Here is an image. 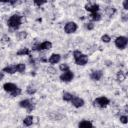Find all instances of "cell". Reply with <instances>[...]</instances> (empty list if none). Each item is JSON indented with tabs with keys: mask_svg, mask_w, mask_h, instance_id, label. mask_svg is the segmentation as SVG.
<instances>
[{
	"mask_svg": "<svg viewBox=\"0 0 128 128\" xmlns=\"http://www.w3.org/2000/svg\"><path fill=\"white\" fill-rule=\"evenodd\" d=\"M21 24H22V16L19 14L12 15L7 21V25L12 29H18L21 26Z\"/></svg>",
	"mask_w": 128,
	"mask_h": 128,
	"instance_id": "6da1fadb",
	"label": "cell"
},
{
	"mask_svg": "<svg viewBox=\"0 0 128 128\" xmlns=\"http://www.w3.org/2000/svg\"><path fill=\"white\" fill-rule=\"evenodd\" d=\"M110 103V100L105 97V96H100V97H97L94 101H93V105L98 107V108H105L109 105Z\"/></svg>",
	"mask_w": 128,
	"mask_h": 128,
	"instance_id": "7a4b0ae2",
	"label": "cell"
},
{
	"mask_svg": "<svg viewBox=\"0 0 128 128\" xmlns=\"http://www.w3.org/2000/svg\"><path fill=\"white\" fill-rule=\"evenodd\" d=\"M127 44H128V39L125 36H119L115 39V46L118 49H121V50L125 49Z\"/></svg>",
	"mask_w": 128,
	"mask_h": 128,
	"instance_id": "3957f363",
	"label": "cell"
},
{
	"mask_svg": "<svg viewBox=\"0 0 128 128\" xmlns=\"http://www.w3.org/2000/svg\"><path fill=\"white\" fill-rule=\"evenodd\" d=\"M60 80L62 82H71L74 78V73L69 69V70H66V71H63V73L60 75Z\"/></svg>",
	"mask_w": 128,
	"mask_h": 128,
	"instance_id": "277c9868",
	"label": "cell"
},
{
	"mask_svg": "<svg viewBox=\"0 0 128 128\" xmlns=\"http://www.w3.org/2000/svg\"><path fill=\"white\" fill-rule=\"evenodd\" d=\"M19 106L21 108H24L26 109L28 112H31L33 109H34V105L32 103V101L30 99H24V100H21L19 102Z\"/></svg>",
	"mask_w": 128,
	"mask_h": 128,
	"instance_id": "5b68a950",
	"label": "cell"
},
{
	"mask_svg": "<svg viewBox=\"0 0 128 128\" xmlns=\"http://www.w3.org/2000/svg\"><path fill=\"white\" fill-rule=\"evenodd\" d=\"M77 28H78V26L75 22H67L64 26V31L67 34H72V33L76 32Z\"/></svg>",
	"mask_w": 128,
	"mask_h": 128,
	"instance_id": "8992f818",
	"label": "cell"
},
{
	"mask_svg": "<svg viewBox=\"0 0 128 128\" xmlns=\"http://www.w3.org/2000/svg\"><path fill=\"white\" fill-rule=\"evenodd\" d=\"M51 48H52V43H51L50 41H44V42H42V43H40V44H38V45H36V46L34 47V49L37 50V51L49 50V49H51Z\"/></svg>",
	"mask_w": 128,
	"mask_h": 128,
	"instance_id": "52a82bcc",
	"label": "cell"
},
{
	"mask_svg": "<svg viewBox=\"0 0 128 128\" xmlns=\"http://www.w3.org/2000/svg\"><path fill=\"white\" fill-rule=\"evenodd\" d=\"M70 102H71V104H72L74 107H76V108L83 107L84 104H85L84 100H83L82 98H80V97H77V96H73V98L71 99Z\"/></svg>",
	"mask_w": 128,
	"mask_h": 128,
	"instance_id": "ba28073f",
	"label": "cell"
},
{
	"mask_svg": "<svg viewBox=\"0 0 128 128\" xmlns=\"http://www.w3.org/2000/svg\"><path fill=\"white\" fill-rule=\"evenodd\" d=\"M74 60H75V63H76L77 65H79V66H84V65H86L87 62H88V56L85 55V54H81L80 56H78V57L75 58Z\"/></svg>",
	"mask_w": 128,
	"mask_h": 128,
	"instance_id": "9c48e42d",
	"label": "cell"
},
{
	"mask_svg": "<svg viewBox=\"0 0 128 128\" xmlns=\"http://www.w3.org/2000/svg\"><path fill=\"white\" fill-rule=\"evenodd\" d=\"M103 77V71L102 70H94L90 74V78L93 81H99Z\"/></svg>",
	"mask_w": 128,
	"mask_h": 128,
	"instance_id": "30bf717a",
	"label": "cell"
},
{
	"mask_svg": "<svg viewBox=\"0 0 128 128\" xmlns=\"http://www.w3.org/2000/svg\"><path fill=\"white\" fill-rule=\"evenodd\" d=\"M18 88V86L16 85V84H14V83H11V82H7V83H5L4 85H3V89L6 91V92H8V93H11V92H13L15 89H17Z\"/></svg>",
	"mask_w": 128,
	"mask_h": 128,
	"instance_id": "8fae6325",
	"label": "cell"
},
{
	"mask_svg": "<svg viewBox=\"0 0 128 128\" xmlns=\"http://www.w3.org/2000/svg\"><path fill=\"white\" fill-rule=\"evenodd\" d=\"M60 60H61V55L60 54H57V53H53L49 57V59H48V61H49L50 64H57V63L60 62Z\"/></svg>",
	"mask_w": 128,
	"mask_h": 128,
	"instance_id": "7c38bea8",
	"label": "cell"
},
{
	"mask_svg": "<svg viewBox=\"0 0 128 128\" xmlns=\"http://www.w3.org/2000/svg\"><path fill=\"white\" fill-rule=\"evenodd\" d=\"M2 71L4 73H8V74H14L16 73V68H15V65H10V66H6L2 69Z\"/></svg>",
	"mask_w": 128,
	"mask_h": 128,
	"instance_id": "4fadbf2b",
	"label": "cell"
},
{
	"mask_svg": "<svg viewBox=\"0 0 128 128\" xmlns=\"http://www.w3.org/2000/svg\"><path fill=\"white\" fill-rule=\"evenodd\" d=\"M85 9L91 13L93 12H98L99 10V5L98 4H93V5H86L85 6Z\"/></svg>",
	"mask_w": 128,
	"mask_h": 128,
	"instance_id": "5bb4252c",
	"label": "cell"
},
{
	"mask_svg": "<svg viewBox=\"0 0 128 128\" xmlns=\"http://www.w3.org/2000/svg\"><path fill=\"white\" fill-rule=\"evenodd\" d=\"M33 120H34V117L31 115H28L23 119V124L25 126H31L33 124Z\"/></svg>",
	"mask_w": 128,
	"mask_h": 128,
	"instance_id": "9a60e30c",
	"label": "cell"
},
{
	"mask_svg": "<svg viewBox=\"0 0 128 128\" xmlns=\"http://www.w3.org/2000/svg\"><path fill=\"white\" fill-rule=\"evenodd\" d=\"M16 54H17L18 56H25V55H30V50H29V48H26V47H24V48H21L20 50H18Z\"/></svg>",
	"mask_w": 128,
	"mask_h": 128,
	"instance_id": "2e32d148",
	"label": "cell"
},
{
	"mask_svg": "<svg viewBox=\"0 0 128 128\" xmlns=\"http://www.w3.org/2000/svg\"><path fill=\"white\" fill-rule=\"evenodd\" d=\"M79 127H93V123L90 121V120H82L79 122L78 124Z\"/></svg>",
	"mask_w": 128,
	"mask_h": 128,
	"instance_id": "e0dca14e",
	"label": "cell"
},
{
	"mask_svg": "<svg viewBox=\"0 0 128 128\" xmlns=\"http://www.w3.org/2000/svg\"><path fill=\"white\" fill-rule=\"evenodd\" d=\"M15 68H16V71L19 72V73H24L25 69H26V66L24 63H18L15 65Z\"/></svg>",
	"mask_w": 128,
	"mask_h": 128,
	"instance_id": "ac0fdd59",
	"label": "cell"
},
{
	"mask_svg": "<svg viewBox=\"0 0 128 128\" xmlns=\"http://www.w3.org/2000/svg\"><path fill=\"white\" fill-rule=\"evenodd\" d=\"M73 96H74V95H72V94L69 93V92H64V93L62 94V98H63V100L66 101V102H70L71 99L73 98Z\"/></svg>",
	"mask_w": 128,
	"mask_h": 128,
	"instance_id": "d6986e66",
	"label": "cell"
},
{
	"mask_svg": "<svg viewBox=\"0 0 128 128\" xmlns=\"http://www.w3.org/2000/svg\"><path fill=\"white\" fill-rule=\"evenodd\" d=\"M90 17H91V19H92L93 21H100V20H101V14H99L98 12H93V13H91Z\"/></svg>",
	"mask_w": 128,
	"mask_h": 128,
	"instance_id": "ffe728a7",
	"label": "cell"
},
{
	"mask_svg": "<svg viewBox=\"0 0 128 128\" xmlns=\"http://www.w3.org/2000/svg\"><path fill=\"white\" fill-rule=\"evenodd\" d=\"M125 78H126V74H125L123 71H119V72L117 73V80H118L119 82L124 81Z\"/></svg>",
	"mask_w": 128,
	"mask_h": 128,
	"instance_id": "44dd1931",
	"label": "cell"
},
{
	"mask_svg": "<svg viewBox=\"0 0 128 128\" xmlns=\"http://www.w3.org/2000/svg\"><path fill=\"white\" fill-rule=\"evenodd\" d=\"M105 12H106V14H107L108 16H112V15H114V14H115L116 10H115V8H114V7H107V8H106V10H105Z\"/></svg>",
	"mask_w": 128,
	"mask_h": 128,
	"instance_id": "7402d4cb",
	"label": "cell"
},
{
	"mask_svg": "<svg viewBox=\"0 0 128 128\" xmlns=\"http://www.w3.org/2000/svg\"><path fill=\"white\" fill-rule=\"evenodd\" d=\"M21 93H22V90L18 87L17 89H15V90H14L13 92H11L10 94H11V96H12V97H17V96H19Z\"/></svg>",
	"mask_w": 128,
	"mask_h": 128,
	"instance_id": "603a6c76",
	"label": "cell"
},
{
	"mask_svg": "<svg viewBox=\"0 0 128 128\" xmlns=\"http://www.w3.org/2000/svg\"><path fill=\"white\" fill-rule=\"evenodd\" d=\"M26 92H27L29 95L35 94V93H36V88H34V87H32V86H28L27 89H26Z\"/></svg>",
	"mask_w": 128,
	"mask_h": 128,
	"instance_id": "cb8c5ba5",
	"label": "cell"
},
{
	"mask_svg": "<svg viewBox=\"0 0 128 128\" xmlns=\"http://www.w3.org/2000/svg\"><path fill=\"white\" fill-rule=\"evenodd\" d=\"M101 40H102V42H104V43H109V42H110V40H111V38H110V36H109V35L104 34V35L101 37Z\"/></svg>",
	"mask_w": 128,
	"mask_h": 128,
	"instance_id": "d4e9b609",
	"label": "cell"
},
{
	"mask_svg": "<svg viewBox=\"0 0 128 128\" xmlns=\"http://www.w3.org/2000/svg\"><path fill=\"white\" fill-rule=\"evenodd\" d=\"M47 2V0H34V4L36 6H42Z\"/></svg>",
	"mask_w": 128,
	"mask_h": 128,
	"instance_id": "484cf974",
	"label": "cell"
},
{
	"mask_svg": "<svg viewBox=\"0 0 128 128\" xmlns=\"http://www.w3.org/2000/svg\"><path fill=\"white\" fill-rule=\"evenodd\" d=\"M26 37H27V32L21 31V32L18 33V38H19L20 40H22V39H24V38H26Z\"/></svg>",
	"mask_w": 128,
	"mask_h": 128,
	"instance_id": "4316f807",
	"label": "cell"
},
{
	"mask_svg": "<svg viewBox=\"0 0 128 128\" xmlns=\"http://www.w3.org/2000/svg\"><path fill=\"white\" fill-rule=\"evenodd\" d=\"M59 69H60L61 71H66V70H69V66H68L66 63H63V64H60Z\"/></svg>",
	"mask_w": 128,
	"mask_h": 128,
	"instance_id": "83f0119b",
	"label": "cell"
},
{
	"mask_svg": "<svg viewBox=\"0 0 128 128\" xmlns=\"http://www.w3.org/2000/svg\"><path fill=\"white\" fill-rule=\"evenodd\" d=\"M127 120H128V118H127L126 115H122V116H120V122H122L123 124H126V123H127Z\"/></svg>",
	"mask_w": 128,
	"mask_h": 128,
	"instance_id": "f1b7e54d",
	"label": "cell"
},
{
	"mask_svg": "<svg viewBox=\"0 0 128 128\" xmlns=\"http://www.w3.org/2000/svg\"><path fill=\"white\" fill-rule=\"evenodd\" d=\"M81 54H82V52H81V51H79V50H75V51L73 52V57H74V59H75V58H77L78 56H80Z\"/></svg>",
	"mask_w": 128,
	"mask_h": 128,
	"instance_id": "f546056e",
	"label": "cell"
},
{
	"mask_svg": "<svg viewBox=\"0 0 128 128\" xmlns=\"http://www.w3.org/2000/svg\"><path fill=\"white\" fill-rule=\"evenodd\" d=\"M86 27H87V29H88V30H92V29H93V27H94V25H93L92 23H88Z\"/></svg>",
	"mask_w": 128,
	"mask_h": 128,
	"instance_id": "4dcf8cb0",
	"label": "cell"
},
{
	"mask_svg": "<svg viewBox=\"0 0 128 128\" xmlns=\"http://www.w3.org/2000/svg\"><path fill=\"white\" fill-rule=\"evenodd\" d=\"M47 71H48L49 73H51V74H53V73H55V72H56V70H55L54 68H48V69H47Z\"/></svg>",
	"mask_w": 128,
	"mask_h": 128,
	"instance_id": "1f68e13d",
	"label": "cell"
},
{
	"mask_svg": "<svg viewBox=\"0 0 128 128\" xmlns=\"http://www.w3.org/2000/svg\"><path fill=\"white\" fill-rule=\"evenodd\" d=\"M123 8H124L125 10L128 9V6H127V0H124V1H123Z\"/></svg>",
	"mask_w": 128,
	"mask_h": 128,
	"instance_id": "d6a6232c",
	"label": "cell"
},
{
	"mask_svg": "<svg viewBox=\"0 0 128 128\" xmlns=\"http://www.w3.org/2000/svg\"><path fill=\"white\" fill-rule=\"evenodd\" d=\"M3 78H4V72L1 71V72H0V80H2Z\"/></svg>",
	"mask_w": 128,
	"mask_h": 128,
	"instance_id": "836d02e7",
	"label": "cell"
},
{
	"mask_svg": "<svg viewBox=\"0 0 128 128\" xmlns=\"http://www.w3.org/2000/svg\"><path fill=\"white\" fill-rule=\"evenodd\" d=\"M16 2H17V0H10V2H9V3H10V4H12V5H13V4H15V3H16Z\"/></svg>",
	"mask_w": 128,
	"mask_h": 128,
	"instance_id": "e575fe53",
	"label": "cell"
},
{
	"mask_svg": "<svg viewBox=\"0 0 128 128\" xmlns=\"http://www.w3.org/2000/svg\"><path fill=\"white\" fill-rule=\"evenodd\" d=\"M0 2H2V3H9L10 0H0Z\"/></svg>",
	"mask_w": 128,
	"mask_h": 128,
	"instance_id": "d590c367",
	"label": "cell"
}]
</instances>
